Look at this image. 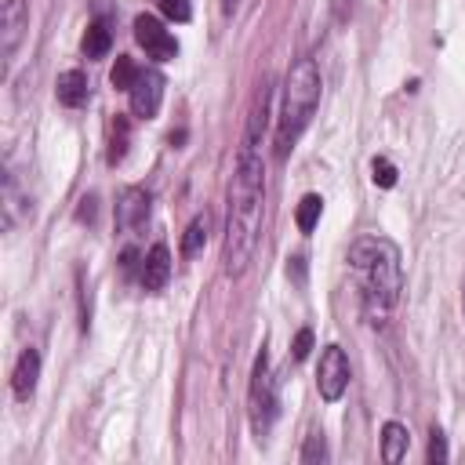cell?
I'll list each match as a JSON object with an SVG mask.
<instances>
[{"instance_id":"8fae6325","label":"cell","mask_w":465,"mask_h":465,"mask_svg":"<svg viewBox=\"0 0 465 465\" xmlns=\"http://www.w3.org/2000/svg\"><path fill=\"white\" fill-rule=\"evenodd\" d=\"M36 378H40V352L29 345V349H22V356L15 363V374H11L15 400H29L36 392Z\"/></svg>"},{"instance_id":"ac0fdd59","label":"cell","mask_w":465,"mask_h":465,"mask_svg":"<svg viewBox=\"0 0 465 465\" xmlns=\"http://www.w3.org/2000/svg\"><path fill=\"white\" fill-rule=\"evenodd\" d=\"M124 153H127V120L124 116H116V124H113V142H109V163H120L124 160Z\"/></svg>"},{"instance_id":"9a60e30c","label":"cell","mask_w":465,"mask_h":465,"mask_svg":"<svg viewBox=\"0 0 465 465\" xmlns=\"http://www.w3.org/2000/svg\"><path fill=\"white\" fill-rule=\"evenodd\" d=\"M320 214H323V196L305 193V196H302V203H298L294 222H298V229H302V232H312V229H316V222H320Z\"/></svg>"},{"instance_id":"5bb4252c","label":"cell","mask_w":465,"mask_h":465,"mask_svg":"<svg viewBox=\"0 0 465 465\" xmlns=\"http://www.w3.org/2000/svg\"><path fill=\"white\" fill-rule=\"evenodd\" d=\"M109 47H113L109 25H105V22H91L87 33H84V54H87V58H105Z\"/></svg>"},{"instance_id":"52a82bcc","label":"cell","mask_w":465,"mask_h":465,"mask_svg":"<svg viewBox=\"0 0 465 465\" xmlns=\"http://www.w3.org/2000/svg\"><path fill=\"white\" fill-rule=\"evenodd\" d=\"M25 29H29V7H25V0H7L4 4V15H0V58H4V65L15 58Z\"/></svg>"},{"instance_id":"4fadbf2b","label":"cell","mask_w":465,"mask_h":465,"mask_svg":"<svg viewBox=\"0 0 465 465\" xmlns=\"http://www.w3.org/2000/svg\"><path fill=\"white\" fill-rule=\"evenodd\" d=\"M407 447H411V432H407V425H400V421H385V429H381V458H385L389 465H396V461H403Z\"/></svg>"},{"instance_id":"ffe728a7","label":"cell","mask_w":465,"mask_h":465,"mask_svg":"<svg viewBox=\"0 0 465 465\" xmlns=\"http://www.w3.org/2000/svg\"><path fill=\"white\" fill-rule=\"evenodd\" d=\"M371 178H374V185H381V189H392L396 185V167L385 160V156H374V163H371Z\"/></svg>"},{"instance_id":"44dd1931","label":"cell","mask_w":465,"mask_h":465,"mask_svg":"<svg viewBox=\"0 0 465 465\" xmlns=\"http://www.w3.org/2000/svg\"><path fill=\"white\" fill-rule=\"evenodd\" d=\"M160 11H163L171 22H189V18H193L189 0H160Z\"/></svg>"},{"instance_id":"7c38bea8","label":"cell","mask_w":465,"mask_h":465,"mask_svg":"<svg viewBox=\"0 0 465 465\" xmlns=\"http://www.w3.org/2000/svg\"><path fill=\"white\" fill-rule=\"evenodd\" d=\"M54 98H58L62 105H69V109L84 105V102H87V76H84L80 69H65V73L54 80Z\"/></svg>"},{"instance_id":"277c9868","label":"cell","mask_w":465,"mask_h":465,"mask_svg":"<svg viewBox=\"0 0 465 465\" xmlns=\"http://www.w3.org/2000/svg\"><path fill=\"white\" fill-rule=\"evenodd\" d=\"M272 418H276V381L269 374V356L262 349L254 356V371H251V429L258 440L269 432Z\"/></svg>"},{"instance_id":"7a4b0ae2","label":"cell","mask_w":465,"mask_h":465,"mask_svg":"<svg viewBox=\"0 0 465 465\" xmlns=\"http://www.w3.org/2000/svg\"><path fill=\"white\" fill-rule=\"evenodd\" d=\"M349 265L363 276V302L371 316H381L396 305L400 287H403V269H400V247L385 236H363L349 247Z\"/></svg>"},{"instance_id":"ba28073f","label":"cell","mask_w":465,"mask_h":465,"mask_svg":"<svg viewBox=\"0 0 465 465\" xmlns=\"http://www.w3.org/2000/svg\"><path fill=\"white\" fill-rule=\"evenodd\" d=\"M127 94H131V113L142 120H153L160 113V102H163V76L156 69H142Z\"/></svg>"},{"instance_id":"9c48e42d","label":"cell","mask_w":465,"mask_h":465,"mask_svg":"<svg viewBox=\"0 0 465 465\" xmlns=\"http://www.w3.org/2000/svg\"><path fill=\"white\" fill-rule=\"evenodd\" d=\"M145 218H149V193L138 189V185H127V189L116 196V225H120L124 232H131V229H138Z\"/></svg>"},{"instance_id":"7402d4cb","label":"cell","mask_w":465,"mask_h":465,"mask_svg":"<svg viewBox=\"0 0 465 465\" xmlns=\"http://www.w3.org/2000/svg\"><path fill=\"white\" fill-rule=\"evenodd\" d=\"M450 454H447V440H443V432L440 429H432L429 432V461H436V465H443Z\"/></svg>"},{"instance_id":"5b68a950","label":"cell","mask_w":465,"mask_h":465,"mask_svg":"<svg viewBox=\"0 0 465 465\" xmlns=\"http://www.w3.org/2000/svg\"><path fill=\"white\" fill-rule=\"evenodd\" d=\"M316 389L327 403H338L349 389V356L338 345H327L320 356V371H316Z\"/></svg>"},{"instance_id":"6da1fadb","label":"cell","mask_w":465,"mask_h":465,"mask_svg":"<svg viewBox=\"0 0 465 465\" xmlns=\"http://www.w3.org/2000/svg\"><path fill=\"white\" fill-rule=\"evenodd\" d=\"M265 214V167L258 153V138H243L236 156V174L229 182V218H225V276H243L254 262L258 236Z\"/></svg>"},{"instance_id":"4316f807","label":"cell","mask_w":465,"mask_h":465,"mask_svg":"<svg viewBox=\"0 0 465 465\" xmlns=\"http://www.w3.org/2000/svg\"><path fill=\"white\" fill-rule=\"evenodd\" d=\"M461 309H465V298H461Z\"/></svg>"},{"instance_id":"e0dca14e","label":"cell","mask_w":465,"mask_h":465,"mask_svg":"<svg viewBox=\"0 0 465 465\" xmlns=\"http://www.w3.org/2000/svg\"><path fill=\"white\" fill-rule=\"evenodd\" d=\"M207 243V218L203 214H196L193 222H189V229H185V236H182V254L185 258H193V254H200V247Z\"/></svg>"},{"instance_id":"603a6c76","label":"cell","mask_w":465,"mask_h":465,"mask_svg":"<svg viewBox=\"0 0 465 465\" xmlns=\"http://www.w3.org/2000/svg\"><path fill=\"white\" fill-rule=\"evenodd\" d=\"M291 349H294V360H305V356L312 352V331L302 327V331L294 334V345H291Z\"/></svg>"},{"instance_id":"8992f818","label":"cell","mask_w":465,"mask_h":465,"mask_svg":"<svg viewBox=\"0 0 465 465\" xmlns=\"http://www.w3.org/2000/svg\"><path fill=\"white\" fill-rule=\"evenodd\" d=\"M134 40L145 47V54L149 58H156V62H171L174 54H178V40L153 18V15H138L134 18Z\"/></svg>"},{"instance_id":"d6986e66","label":"cell","mask_w":465,"mask_h":465,"mask_svg":"<svg viewBox=\"0 0 465 465\" xmlns=\"http://www.w3.org/2000/svg\"><path fill=\"white\" fill-rule=\"evenodd\" d=\"M302 461H305V465L327 461V440H323V432H312V436L305 440V447H302Z\"/></svg>"},{"instance_id":"cb8c5ba5","label":"cell","mask_w":465,"mask_h":465,"mask_svg":"<svg viewBox=\"0 0 465 465\" xmlns=\"http://www.w3.org/2000/svg\"><path fill=\"white\" fill-rule=\"evenodd\" d=\"M94 203H98L94 196H84V200H80V211H76V218H80V222H94Z\"/></svg>"},{"instance_id":"d4e9b609","label":"cell","mask_w":465,"mask_h":465,"mask_svg":"<svg viewBox=\"0 0 465 465\" xmlns=\"http://www.w3.org/2000/svg\"><path fill=\"white\" fill-rule=\"evenodd\" d=\"M287 272H294V280L302 283V276H305V258H291V265H287Z\"/></svg>"},{"instance_id":"484cf974","label":"cell","mask_w":465,"mask_h":465,"mask_svg":"<svg viewBox=\"0 0 465 465\" xmlns=\"http://www.w3.org/2000/svg\"><path fill=\"white\" fill-rule=\"evenodd\" d=\"M236 7H240V0H222V11H225V15H232Z\"/></svg>"},{"instance_id":"3957f363","label":"cell","mask_w":465,"mask_h":465,"mask_svg":"<svg viewBox=\"0 0 465 465\" xmlns=\"http://www.w3.org/2000/svg\"><path fill=\"white\" fill-rule=\"evenodd\" d=\"M316 105H320V69L312 58H298L283 84V113H280V127H276V156L280 160L291 153L298 134L309 127Z\"/></svg>"},{"instance_id":"30bf717a","label":"cell","mask_w":465,"mask_h":465,"mask_svg":"<svg viewBox=\"0 0 465 465\" xmlns=\"http://www.w3.org/2000/svg\"><path fill=\"white\" fill-rule=\"evenodd\" d=\"M138 280H142L145 291H160L171 280V251H167V243H153L149 247V254L142 258Z\"/></svg>"},{"instance_id":"2e32d148","label":"cell","mask_w":465,"mask_h":465,"mask_svg":"<svg viewBox=\"0 0 465 465\" xmlns=\"http://www.w3.org/2000/svg\"><path fill=\"white\" fill-rule=\"evenodd\" d=\"M138 65H134V58H127V54H116V65H113V73H109V84L116 87V91H131L134 87V80H138Z\"/></svg>"}]
</instances>
